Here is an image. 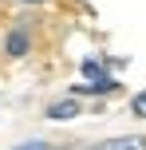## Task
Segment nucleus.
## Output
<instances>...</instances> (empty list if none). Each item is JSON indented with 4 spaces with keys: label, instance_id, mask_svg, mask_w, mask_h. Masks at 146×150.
<instances>
[{
    "label": "nucleus",
    "instance_id": "0eeeda50",
    "mask_svg": "<svg viewBox=\"0 0 146 150\" xmlns=\"http://www.w3.org/2000/svg\"><path fill=\"white\" fill-rule=\"evenodd\" d=\"M36 4H39V0H36Z\"/></svg>",
    "mask_w": 146,
    "mask_h": 150
},
{
    "label": "nucleus",
    "instance_id": "f257e3e1",
    "mask_svg": "<svg viewBox=\"0 0 146 150\" xmlns=\"http://www.w3.org/2000/svg\"><path fill=\"white\" fill-rule=\"evenodd\" d=\"M91 150H146V134H118V138H103Z\"/></svg>",
    "mask_w": 146,
    "mask_h": 150
},
{
    "label": "nucleus",
    "instance_id": "f03ea898",
    "mask_svg": "<svg viewBox=\"0 0 146 150\" xmlns=\"http://www.w3.org/2000/svg\"><path fill=\"white\" fill-rule=\"evenodd\" d=\"M79 103L75 99H55V103H47V119L51 122H71V119H79Z\"/></svg>",
    "mask_w": 146,
    "mask_h": 150
},
{
    "label": "nucleus",
    "instance_id": "39448f33",
    "mask_svg": "<svg viewBox=\"0 0 146 150\" xmlns=\"http://www.w3.org/2000/svg\"><path fill=\"white\" fill-rule=\"evenodd\" d=\"M8 150H63L55 142H44V138H32V142H20V146H8Z\"/></svg>",
    "mask_w": 146,
    "mask_h": 150
},
{
    "label": "nucleus",
    "instance_id": "7ed1b4c3",
    "mask_svg": "<svg viewBox=\"0 0 146 150\" xmlns=\"http://www.w3.org/2000/svg\"><path fill=\"white\" fill-rule=\"evenodd\" d=\"M28 47H32V36H28L24 28H12V32H8V40H4V52L12 55V59L28 55Z\"/></svg>",
    "mask_w": 146,
    "mask_h": 150
},
{
    "label": "nucleus",
    "instance_id": "20e7f679",
    "mask_svg": "<svg viewBox=\"0 0 146 150\" xmlns=\"http://www.w3.org/2000/svg\"><path fill=\"white\" fill-rule=\"evenodd\" d=\"M79 67H83V75H87L91 83H115V75H107V71H103V63H99V59H83Z\"/></svg>",
    "mask_w": 146,
    "mask_h": 150
},
{
    "label": "nucleus",
    "instance_id": "423d86ee",
    "mask_svg": "<svg viewBox=\"0 0 146 150\" xmlns=\"http://www.w3.org/2000/svg\"><path fill=\"white\" fill-rule=\"evenodd\" d=\"M130 115H134V119H146V91L130 99Z\"/></svg>",
    "mask_w": 146,
    "mask_h": 150
}]
</instances>
